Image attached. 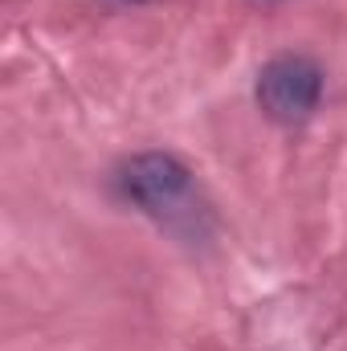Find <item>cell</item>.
I'll return each mask as SVG.
<instances>
[{"label": "cell", "mask_w": 347, "mask_h": 351, "mask_svg": "<svg viewBox=\"0 0 347 351\" xmlns=\"http://www.w3.org/2000/svg\"><path fill=\"white\" fill-rule=\"evenodd\" d=\"M119 184H123V196L139 213H147L164 233L188 245H200L213 237V225H217L213 204L184 160H176L168 152H143L123 168Z\"/></svg>", "instance_id": "cell-1"}, {"label": "cell", "mask_w": 347, "mask_h": 351, "mask_svg": "<svg viewBox=\"0 0 347 351\" xmlns=\"http://www.w3.org/2000/svg\"><path fill=\"white\" fill-rule=\"evenodd\" d=\"M323 98V70L302 53H282L258 74V102L274 123H307Z\"/></svg>", "instance_id": "cell-2"}]
</instances>
